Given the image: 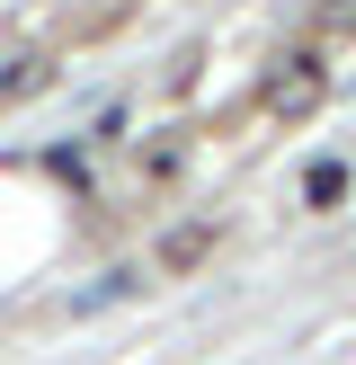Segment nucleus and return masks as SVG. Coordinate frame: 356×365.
Instances as JSON below:
<instances>
[{
	"instance_id": "3",
	"label": "nucleus",
	"mask_w": 356,
	"mask_h": 365,
	"mask_svg": "<svg viewBox=\"0 0 356 365\" xmlns=\"http://www.w3.org/2000/svg\"><path fill=\"white\" fill-rule=\"evenodd\" d=\"M312 36H320V45L356 36V0H312Z\"/></svg>"
},
{
	"instance_id": "2",
	"label": "nucleus",
	"mask_w": 356,
	"mask_h": 365,
	"mask_svg": "<svg viewBox=\"0 0 356 365\" xmlns=\"http://www.w3.org/2000/svg\"><path fill=\"white\" fill-rule=\"evenodd\" d=\"M27 89H45V53H9L0 63V98H27Z\"/></svg>"
},
{
	"instance_id": "4",
	"label": "nucleus",
	"mask_w": 356,
	"mask_h": 365,
	"mask_svg": "<svg viewBox=\"0 0 356 365\" xmlns=\"http://www.w3.org/2000/svg\"><path fill=\"white\" fill-rule=\"evenodd\" d=\"M205 250H214V232H178V241L160 250V267H196V259H205Z\"/></svg>"
},
{
	"instance_id": "1",
	"label": "nucleus",
	"mask_w": 356,
	"mask_h": 365,
	"mask_svg": "<svg viewBox=\"0 0 356 365\" xmlns=\"http://www.w3.org/2000/svg\"><path fill=\"white\" fill-rule=\"evenodd\" d=\"M320 98H330V63L320 53H276L267 81H258V116L267 125H312Z\"/></svg>"
}]
</instances>
